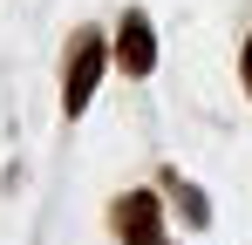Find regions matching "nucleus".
<instances>
[{"mask_svg":"<svg viewBox=\"0 0 252 245\" xmlns=\"http://www.w3.org/2000/svg\"><path fill=\"white\" fill-rule=\"evenodd\" d=\"M102 68H109V41H102V34H82L75 55H68V75H62V116H82L89 102H95Z\"/></svg>","mask_w":252,"mask_h":245,"instance_id":"1","label":"nucleus"},{"mask_svg":"<svg viewBox=\"0 0 252 245\" xmlns=\"http://www.w3.org/2000/svg\"><path fill=\"white\" fill-rule=\"evenodd\" d=\"M109 218L123 245H164V198H150V191H123Z\"/></svg>","mask_w":252,"mask_h":245,"instance_id":"2","label":"nucleus"},{"mask_svg":"<svg viewBox=\"0 0 252 245\" xmlns=\"http://www.w3.org/2000/svg\"><path fill=\"white\" fill-rule=\"evenodd\" d=\"M116 68L136 75V82L157 68V28H150V14H143V7H129L123 28H116Z\"/></svg>","mask_w":252,"mask_h":245,"instance_id":"3","label":"nucleus"},{"mask_svg":"<svg viewBox=\"0 0 252 245\" xmlns=\"http://www.w3.org/2000/svg\"><path fill=\"white\" fill-rule=\"evenodd\" d=\"M164 184H170V198H177V211H184V225H198V232H205V225H211V204H205V191H198L191 177H177V170H170Z\"/></svg>","mask_w":252,"mask_h":245,"instance_id":"4","label":"nucleus"},{"mask_svg":"<svg viewBox=\"0 0 252 245\" xmlns=\"http://www.w3.org/2000/svg\"><path fill=\"white\" fill-rule=\"evenodd\" d=\"M239 75H246V95H252V41H246V61H239Z\"/></svg>","mask_w":252,"mask_h":245,"instance_id":"5","label":"nucleus"}]
</instances>
